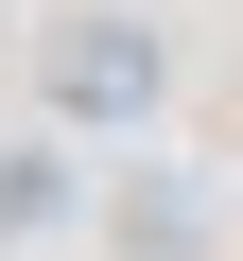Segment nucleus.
Segmentation results:
<instances>
[{
	"instance_id": "7ed1b4c3",
	"label": "nucleus",
	"mask_w": 243,
	"mask_h": 261,
	"mask_svg": "<svg viewBox=\"0 0 243 261\" xmlns=\"http://www.w3.org/2000/svg\"><path fill=\"white\" fill-rule=\"evenodd\" d=\"M70 209H87L70 140H18V157H0V226H70Z\"/></svg>"
},
{
	"instance_id": "f257e3e1",
	"label": "nucleus",
	"mask_w": 243,
	"mask_h": 261,
	"mask_svg": "<svg viewBox=\"0 0 243 261\" xmlns=\"http://www.w3.org/2000/svg\"><path fill=\"white\" fill-rule=\"evenodd\" d=\"M35 87H52V122H87V140H104V122H157V87H174V53H157L139 18H104V0H87V18H52V53H35Z\"/></svg>"
},
{
	"instance_id": "f03ea898",
	"label": "nucleus",
	"mask_w": 243,
	"mask_h": 261,
	"mask_svg": "<svg viewBox=\"0 0 243 261\" xmlns=\"http://www.w3.org/2000/svg\"><path fill=\"white\" fill-rule=\"evenodd\" d=\"M104 261H208V192H191V174H122Z\"/></svg>"
}]
</instances>
